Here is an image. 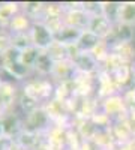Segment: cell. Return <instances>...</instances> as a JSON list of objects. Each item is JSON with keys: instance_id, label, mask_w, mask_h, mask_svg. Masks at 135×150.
Here are the masks:
<instances>
[{"instance_id": "1", "label": "cell", "mask_w": 135, "mask_h": 150, "mask_svg": "<svg viewBox=\"0 0 135 150\" xmlns=\"http://www.w3.org/2000/svg\"><path fill=\"white\" fill-rule=\"evenodd\" d=\"M32 41L35 47L38 48H47L53 44V33L51 29L44 26V24H36L32 30Z\"/></svg>"}, {"instance_id": "2", "label": "cell", "mask_w": 135, "mask_h": 150, "mask_svg": "<svg viewBox=\"0 0 135 150\" xmlns=\"http://www.w3.org/2000/svg\"><path fill=\"white\" fill-rule=\"evenodd\" d=\"M110 20L105 18V15H98V17H93L89 23V30L92 33H95L98 38L99 36H104L108 33L110 30Z\"/></svg>"}, {"instance_id": "3", "label": "cell", "mask_w": 135, "mask_h": 150, "mask_svg": "<svg viewBox=\"0 0 135 150\" xmlns=\"http://www.w3.org/2000/svg\"><path fill=\"white\" fill-rule=\"evenodd\" d=\"M38 56H39V53H38V50H36V47H26L18 53V60H20L21 66L27 69L30 66H35Z\"/></svg>"}, {"instance_id": "4", "label": "cell", "mask_w": 135, "mask_h": 150, "mask_svg": "<svg viewBox=\"0 0 135 150\" xmlns=\"http://www.w3.org/2000/svg\"><path fill=\"white\" fill-rule=\"evenodd\" d=\"M119 20L125 26L135 24V3H122L119 9Z\"/></svg>"}, {"instance_id": "5", "label": "cell", "mask_w": 135, "mask_h": 150, "mask_svg": "<svg viewBox=\"0 0 135 150\" xmlns=\"http://www.w3.org/2000/svg\"><path fill=\"white\" fill-rule=\"evenodd\" d=\"M36 69L41 71L42 74H47V72H50L51 68H53V60L50 57V54H47V53H41L38 56V59H36V63H35Z\"/></svg>"}, {"instance_id": "6", "label": "cell", "mask_w": 135, "mask_h": 150, "mask_svg": "<svg viewBox=\"0 0 135 150\" xmlns=\"http://www.w3.org/2000/svg\"><path fill=\"white\" fill-rule=\"evenodd\" d=\"M78 66L81 68V69H84V71H87V66L86 65H89V68H90V71L93 69V66H95V60L92 59V56L90 54H86V53H83L80 57H78Z\"/></svg>"}]
</instances>
